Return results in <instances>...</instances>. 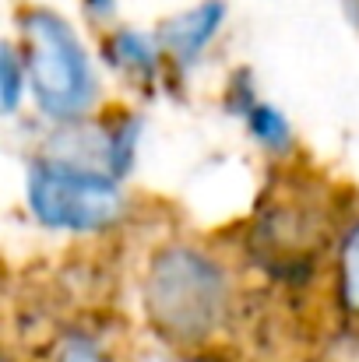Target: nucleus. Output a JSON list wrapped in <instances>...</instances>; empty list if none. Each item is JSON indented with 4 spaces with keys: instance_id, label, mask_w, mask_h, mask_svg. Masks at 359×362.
<instances>
[{
    "instance_id": "7ed1b4c3",
    "label": "nucleus",
    "mask_w": 359,
    "mask_h": 362,
    "mask_svg": "<svg viewBox=\"0 0 359 362\" xmlns=\"http://www.w3.org/2000/svg\"><path fill=\"white\" fill-rule=\"evenodd\" d=\"M18 32L21 60L28 71V92L39 113L53 123L92 117L99 103V78L71 21L46 7H25L18 14Z\"/></svg>"
},
{
    "instance_id": "1a4fd4ad",
    "label": "nucleus",
    "mask_w": 359,
    "mask_h": 362,
    "mask_svg": "<svg viewBox=\"0 0 359 362\" xmlns=\"http://www.w3.org/2000/svg\"><path fill=\"white\" fill-rule=\"evenodd\" d=\"M46 362H117L110 341L92 327H64L50 341Z\"/></svg>"
},
{
    "instance_id": "423d86ee",
    "label": "nucleus",
    "mask_w": 359,
    "mask_h": 362,
    "mask_svg": "<svg viewBox=\"0 0 359 362\" xmlns=\"http://www.w3.org/2000/svg\"><path fill=\"white\" fill-rule=\"evenodd\" d=\"M229 106L239 113V120L246 123L250 137H253L261 148H268L271 155H289V151H292V127L285 120V113L275 110L271 103H264L243 74H239L237 81H233V88H229Z\"/></svg>"
},
{
    "instance_id": "6e6552de",
    "label": "nucleus",
    "mask_w": 359,
    "mask_h": 362,
    "mask_svg": "<svg viewBox=\"0 0 359 362\" xmlns=\"http://www.w3.org/2000/svg\"><path fill=\"white\" fill-rule=\"evenodd\" d=\"M335 299L342 313L359 324V218H353L335 243Z\"/></svg>"
},
{
    "instance_id": "9b49d317",
    "label": "nucleus",
    "mask_w": 359,
    "mask_h": 362,
    "mask_svg": "<svg viewBox=\"0 0 359 362\" xmlns=\"http://www.w3.org/2000/svg\"><path fill=\"white\" fill-rule=\"evenodd\" d=\"M317 362H359V327H346L342 334H335Z\"/></svg>"
},
{
    "instance_id": "20e7f679",
    "label": "nucleus",
    "mask_w": 359,
    "mask_h": 362,
    "mask_svg": "<svg viewBox=\"0 0 359 362\" xmlns=\"http://www.w3.org/2000/svg\"><path fill=\"white\" fill-rule=\"evenodd\" d=\"M25 208L50 233L103 236L123 226L127 194L106 169L39 155L25 173Z\"/></svg>"
},
{
    "instance_id": "f03ea898",
    "label": "nucleus",
    "mask_w": 359,
    "mask_h": 362,
    "mask_svg": "<svg viewBox=\"0 0 359 362\" xmlns=\"http://www.w3.org/2000/svg\"><path fill=\"white\" fill-rule=\"evenodd\" d=\"M346 226L331 187L310 176H282L253 211L250 253L268 274L296 285L292 274H300V281H307V274L314 278L317 253L342 240Z\"/></svg>"
},
{
    "instance_id": "f8f14e48",
    "label": "nucleus",
    "mask_w": 359,
    "mask_h": 362,
    "mask_svg": "<svg viewBox=\"0 0 359 362\" xmlns=\"http://www.w3.org/2000/svg\"><path fill=\"white\" fill-rule=\"evenodd\" d=\"M137 362H212V356H205V352H162V356H144V359Z\"/></svg>"
},
{
    "instance_id": "39448f33",
    "label": "nucleus",
    "mask_w": 359,
    "mask_h": 362,
    "mask_svg": "<svg viewBox=\"0 0 359 362\" xmlns=\"http://www.w3.org/2000/svg\"><path fill=\"white\" fill-rule=\"evenodd\" d=\"M222 21H226V4L222 0H201L190 11L169 18L159 28V42L166 49V60L173 67H180V71L198 64L205 57V49L215 42Z\"/></svg>"
},
{
    "instance_id": "9d476101",
    "label": "nucleus",
    "mask_w": 359,
    "mask_h": 362,
    "mask_svg": "<svg viewBox=\"0 0 359 362\" xmlns=\"http://www.w3.org/2000/svg\"><path fill=\"white\" fill-rule=\"evenodd\" d=\"M25 88H28V71H25L21 49L18 46H4V64H0V103H4V113H18V103H21Z\"/></svg>"
},
{
    "instance_id": "ddd939ff",
    "label": "nucleus",
    "mask_w": 359,
    "mask_h": 362,
    "mask_svg": "<svg viewBox=\"0 0 359 362\" xmlns=\"http://www.w3.org/2000/svg\"><path fill=\"white\" fill-rule=\"evenodd\" d=\"M85 7H89L96 18H106V14H113V0H85Z\"/></svg>"
},
{
    "instance_id": "0eeeda50",
    "label": "nucleus",
    "mask_w": 359,
    "mask_h": 362,
    "mask_svg": "<svg viewBox=\"0 0 359 362\" xmlns=\"http://www.w3.org/2000/svg\"><path fill=\"white\" fill-rule=\"evenodd\" d=\"M106 60L130 81H144V85H152L169 64L159 35H141L134 28H117L113 35H106Z\"/></svg>"
},
{
    "instance_id": "f257e3e1",
    "label": "nucleus",
    "mask_w": 359,
    "mask_h": 362,
    "mask_svg": "<svg viewBox=\"0 0 359 362\" xmlns=\"http://www.w3.org/2000/svg\"><path fill=\"white\" fill-rule=\"evenodd\" d=\"M237 285L226 260L201 243L159 246L141 274V310L155 338L176 352H205L229 327Z\"/></svg>"
}]
</instances>
